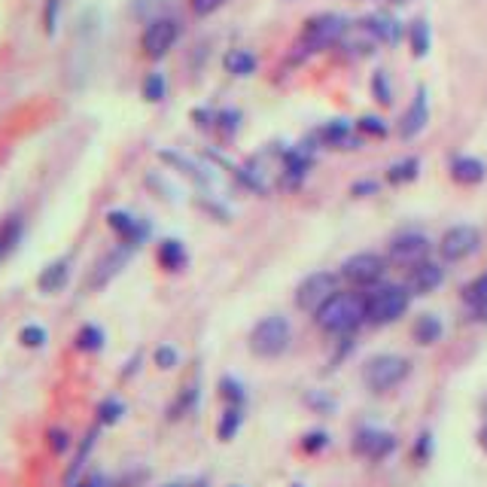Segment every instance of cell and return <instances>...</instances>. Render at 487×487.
<instances>
[{
    "label": "cell",
    "mask_w": 487,
    "mask_h": 487,
    "mask_svg": "<svg viewBox=\"0 0 487 487\" xmlns=\"http://www.w3.org/2000/svg\"><path fill=\"white\" fill-rule=\"evenodd\" d=\"M314 323L326 335L348 338L359 326H366V293L359 290H338L320 311L314 314Z\"/></svg>",
    "instance_id": "obj_1"
},
{
    "label": "cell",
    "mask_w": 487,
    "mask_h": 487,
    "mask_svg": "<svg viewBox=\"0 0 487 487\" xmlns=\"http://www.w3.org/2000/svg\"><path fill=\"white\" fill-rule=\"evenodd\" d=\"M411 290L405 284H378L366 293V323L368 326H393L411 308Z\"/></svg>",
    "instance_id": "obj_2"
},
{
    "label": "cell",
    "mask_w": 487,
    "mask_h": 487,
    "mask_svg": "<svg viewBox=\"0 0 487 487\" xmlns=\"http://www.w3.org/2000/svg\"><path fill=\"white\" fill-rule=\"evenodd\" d=\"M247 344H250V353L260 359L284 357L293 344V323L286 320L284 314H268L265 320H260L253 329H250Z\"/></svg>",
    "instance_id": "obj_3"
},
{
    "label": "cell",
    "mask_w": 487,
    "mask_h": 487,
    "mask_svg": "<svg viewBox=\"0 0 487 487\" xmlns=\"http://www.w3.org/2000/svg\"><path fill=\"white\" fill-rule=\"evenodd\" d=\"M411 375V359L402 353H375L363 366V384L368 393H390Z\"/></svg>",
    "instance_id": "obj_4"
},
{
    "label": "cell",
    "mask_w": 487,
    "mask_h": 487,
    "mask_svg": "<svg viewBox=\"0 0 487 487\" xmlns=\"http://www.w3.org/2000/svg\"><path fill=\"white\" fill-rule=\"evenodd\" d=\"M351 31V21L338 12H323V16H314L305 21L301 28V37H299V49L305 55H314V53H326V49L338 46L344 40V34Z\"/></svg>",
    "instance_id": "obj_5"
},
{
    "label": "cell",
    "mask_w": 487,
    "mask_h": 487,
    "mask_svg": "<svg viewBox=\"0 0 487 487\" xmlns=\"http://www.w3.org/2000/svg\"><path fill=\"white\" fill-rule=\"evenodd\" d=\"M387 256L363 250V253H353L351 260H344L342 265V280H348L353 290H375L378 284H384L387 275Z\"/></svg>",
    "instance_id": "obj_6"
},
{
    "label": "cell",
    "mask_w": 487,
    "mask_h": 487,
    "mask_svg": "<svg viewBox=\"0 0 487 487\" xmlns=\"http://www.w3.org/2000/svg\"><path fill=\"white\" fill-rule=\"evenodd\" d=\"M338 280L342 275H332V271H314L296 286V308L301 314H317L326 301L338 293Z\"/></svg>",
    "instance_id": "obj_7"
},
{
    "label": "cell",
    "mask_w": 487,
    "mask_h": 487,
    "mask_svg": "<svg viewBox=\"0 0 487 487\" xmlns=\"http://www.w3.org/2000/svg\"><path fill=\"white\" fill-rule=\"evenodd\" d=\"M433 256V241L424 232H402L390 241L387 262L400 265V268H415V265L426 262Z\"/></svg>",
    "instance_id": "obj_8"
},
{
    "label": "cell",
    "mask_w": 487,
    "mask_h": 487,
    "mask_svg": "<svg viewBox=\"0 0 487 487\" xmlns=\"http://www.w3.org/2000/svg\"><path fill=\"white\" fill-rule=\"evenodd\" d=\"M478 247H482V232H478L475 226H451L445 235H442L439 241V256L442 262H463L469 260V256L478 253Z\"/></svg>",
    "instance_id": "obj_9"
},
{
    "label": "cell",
    "mask_w": 487,
    "mask_h": 487,
    "mask_svg": "<svg viewBox=\"0 0 487 487\" xmlns=\"http://www.w3.org/2000/svg\"><path fill=\"white\" fill-rule=\"evenodd\" d=\"M177 37H180V25H177V19H168V16L153 19L150 25L144 28V37H140V49H144L146 58L159 62V58H165L174 49Z\"/></svg>",
    "instance_id": "obj_10"
},
{
    "label": "cell",
    "mask_w": 487,
    "mask_h": 487,
    "mask_svg": "<svg viewBox=\"0 0 487 487\" xmlns=\"http://www.w3.org/2000/svg\"><path fill=\"white\" fill-rule=\"evenodd\" d=\"M353 454L366 457V460L372 463H381L387 460L390 454L400 448V442H396V435L390 430H378V426H359L357 435H353Z\"/></svg>",
    "instance_id": "obj_11"
},
{
    "label": "cell",
    "mask_w": 487,
    "mask_h": 487,
    "mask_svg": "<svg viewBox=\"0 0 487 487\" xmlns=\"http://www.w3.org/2000/svg\"><path fill=\"white\" fill-rule=\"evenodd\" d=\"M107 226L113 228V232L120 235V241L125 244V247H131V250H137L140 244L150 238V232H153L146 219H140V217H135V213H128V210H110L107 213Z\"/></svg>",
    "instance_id": "obj_12"
},
{
    "label": "cell",
    "mask_w": 487,
    "mask_h": 487,
    "mask_svg": "<svg viewBox=\"0 0 487 487\" xmlns=\"http://www.w3.org/2000/svg\"><path fill=\"white\" fill-rule=\"evenodd\" d=\"M442 284H445V265L435 260H426V262L415 265V268H409V280H405L411 296H430V293L439 290Z\"/></svg>",
    "instance_id": "obj_13"
},
{
    "label": "cell",
    "mask_w": 487,
    "mask_h": 487,
    "mask_svg": "<svg viewBox=\"0 0 487 487\" xmlns=\"http://www.w3.org/2000/svg\"><path fill=\"white\" fill-rule=\"evenodd\" d=\"M426 122H430V98H426V86H417L415 98H411L409 110H405L400 120V135L405 140L417 137L426 128Z\"/></svg>",
    "instance_id": "obj_14"
},
{
    "label": "cell",
    "mask_w": 487,
    "mask_h": 487,
    "mask_svg": "<svg viewBox=\"0 0 487 487\" xmlns=\"http://www.w3.org/2000/svg\"><path fill=\"white\" fill-rule=\"evenodd\" d=\"M70 265H73L70 256H62V260L49 262L46 268L37 275V290H40L43 296H55V293H62L70 280Z\"/></svg>",
    "instance_id": "obj_15"
},
{
    "label": "cell",
    "mask_w": 487,
    "mask_h": 487,
    "mask_svg": "<svg viewBox=\"0 0 487 487\" xmlns=\"http://www.w3.org/2000/svg\"><path fill=\"white\" fill-rule=\"evenodd\" d=\"M128 256H131V247H116V250H110V253L104 256V260L98 262V268H95V275L92 280H88V290H101V286H107L110 280H113L120 271L125 268V262H128Z\"/></svg>",
    "instance_id": "obj_16"
},
{
    "label": "cell",
    "mask_w": 487,
    "mask_h": 487,
    "mask_svg": "<svg viewBox=\"0 0 487 487\" xmlns=\"http://www.w3.org/2000/svg\"><path fill=\"white\" fill-rule=\"evenodd\" d=\"M320 140L326 146L335 150H359V137H357V125L348 120H332L320 128Z\"/></svg>",
    "instance_id": "obj_17"
},
{
    "label": "cell",
    "mask_w": 487,
    "mask_h": 487,
    "mask_svg": "<svg viewBox=\"0 0 487 487\" xmlns=\"http://www.w3.org/2000/svg\"><path fill=\"white\" fill-rule=\"evenodd\" d=\"M359 25L375 37V43H387V46H393V43L402 40V25L390 16V12H372V16H366Z\"/></svg>",
    "instance_id": "obj_18"
},
{
    "label": "cell",
    "mask_w": 487,
    "mask_h": 487,
    "mask_svg": "<svg viewBox=\"0 0 487 487\" xmlns=\"http://www.w3.org/2000/svg\"><path fill=\"white\" fill-rule=\"evenodd\" d=\"M156 262L161 271H168V275H180V271L189 265V253H186V247H183V241L161 238L156 247Z\"/></svg>",
    "instance_id": "obj_19"
},
{
    "label": "cell",
    "mask_w": 487,
    "mask_h": 487,
    "mask_svg": "<svg viewBox=\"0 0 487 487\" xmlns=\"http://www.w3.org/2000/svg\"><path fill=\"white\" fill-rule=\"evenodd\" d=\"M487 177V165L475 156H457L451 161V180L460 186H478Z\"/></svg>",
    "instance_id": "obj_20"
},
{
    "label": "cell",
    "mask_w": 487,
    "mask_h": 487,
    "mask_svg": "<svg viewBox=\"0 0 487 487\" xmlns=\"http://www.w3.org/2000/svg\"><path fill=\"white\" fill-rule=\"evenodd\" d=\"M442 335H445V323L435 314H420L415 326H411V338H415L417 348H433V344L442 342Z\"/></svg>",
    "instance_id": "obj_21"
},
{
    "label": "cell",
    "mask_w": 487,
    "mask_h": 487,
    "mask_svg": "<svg viewBox=\"0 0 487 487\" xmlns=\"http://www.w3.org/2000/svg\"><path fill=\"white\" fill-rule=\"evenodd\" d=\"M107 344V332L98 326V323H83L73 335V348L79 353H101Z\"/></svg>",
    "instance_id": "obj_22"
},
{
    "label": "cell",
    "mask_w": 487,
    "mask_h": 487,
    "mask_svg": "<svg viewBox=\"0 0 487 487\" xmlns=\"http://www.w3.org/2000/svg\"><path fill=\"white\" fill-rule=\"evenodd\" d=\"M198 400H202L198 384H183L180 393H177V400L168 405V420H180V417L192 415V411L198 409Z\"/></svg>",
    "instance_id": "obj_23"
},
{
    "label": "cell",
    "mask_w": 487,
    "mask_h": 487,
    "mask_svg": "<svg viewBox=\"0 0 487 487\" xmlns=\"http://www.w3.org/2000/svg\"><path fill=\"white\" fill-rule=\"evenodd\" d=\"M21 232H25V223H21V217H6L4 223H0V262H4L6 256H10L12 250L19 247Z\"/></svg>",
    "instance_id": "obj_24"
},
{
    "label": "cell",
    "mask_w": 487,
    "mask_h": 487,
    "mask_svg": "<svg viewBox=\"0 0 487 487\" xmlns=\"http://www.w3.org/2000/svg\"><path fill=\"white\" fill-rule=\"evenodd\" d=\"M223 68L232 77H250L256 70V55L250 49H228L223 58Z\"/></svg>",
    "instance_id": "obj_25"
},
{
    "label": "cell",
    "mask_w": 487,
    "mask_h": 487,
    "mask_svg": "<svg viewBox=\"0 0 487 487\" xmlns=\"http://www.w3.org/2000/svg\"><path fill=\"white\" fill-rule=\"evenodd\" d=\"M409 43H411V53H415V58L430 55V46H433L430 21H426V19H415V21H411V25H409Z\"/></svg>",
    "instance_id": "obj_26"
},
{
    "label": "cell",
    "mask_w": 487,
    "mask_h": 487,
    "mask_svg": "<svg viewBox=\"0 0 487 487\" xmlns=\"http://www.w3.org/2000/svg\"><path fill=\"white\" fill-rule=\"evenodd\" d=\"M244 426V409H235V405H226L223 415L217 420V439L219 442H232L235 435L241 433Z\"/></svg>",
    "instance_id": "obj_27"
},
{
    "label": "cell",
    "mask_w": 487,
    "mask_h": 487,
    "mask_svg": "<svg viewBox=\"0 0 487 487\" xmlns=\"http://www.w3.org/2000/svg\"><path fill=\"white\" fill-rule=\"evenodd\" d=\"M217 393L226 405H235V409H244V405H247V387H244L235 375H223V378H219Z\"/></svg>",
    "instance_id": "obj_28"
},
{
    "label": "cell",
    "mask_w": 487,
    "mask_h": 487,
    "mask_svg": "<svg viewBox=\"0 0 487 487\" xmlns=\"http://www.w3.org/2000/svg\"><path fill=\"white\" fill-rule=\"evenodd\" d=\"M125 402L120 396H107V400L98 402V409H95V424L98 426H116L120 420L125 417Z\"/></svg>",
    "instance_id": "obj_29"
},
{
    "label": "cell",
    "mask_w": 487,
    "mask_h": 487,
    "mask_svg": "<svg viewBox=\"0 0 487 487\" xmlns=\"http://www.w3.org/2000/svg\"><path fill=\"white\" fill-rule=\"evenodd\" d=\"M417 174H420V159L405 156V159L393 161V165L387 168V183H393V186H402V183L417 180Z\"/></svg>",
    "instance_id": "obj_30"
},
{
    "label": "cell",
    "mask_w": 487,
    "mask_h": 487,
    "mask_svg": "<svg viewBox=\"0 0 487 487\" xmlns=\"http://www.w3.org/2000/svg\"><path fill=\"white\" fill-rule=\"evenodd\" d=\"M140 92H144V101H150V104H159V101H165L168 95V79L161 70H153L144 77V86H140Z\"/></svg>",
    "instance_id": "obj_31"
},
{
    "label": "cell",
    "mask_w": 487,
    "mask_h": 487,
    "mask_svg": "<svg viewBox=\"0 0 487 487\" xmlns=\"http://www.w3.org/2000/svg\"><path fill=\"white\" fill-rule=\"evenodd\" d=\"M159 156H161V161H168V165H177V168H180L183 174H186V177H192V180H195V183H202V186H208V183H210V177L204 174L202 168L195 165V161L183 159L180 153H159Z\"/></svg>",
    "instance_id": "obj_32"
},
{
    "label": "cell",
    "mask_w": 487,
    "mask_h": 487,
    "mask_svg": "<svg viewBox=\"0 0 487 487\" xmlns=\"http://www.w3.org/2000/svg\"><path fill=\"white\" fill-rule=\"evenodd\" d=\"M46 342H49V332L43 329L40 323H28V326L19 329V344H21V348L40 351V348H46Z\"/></svg>",
    "instance_id": "obj_33"
},
{
    "label": "cell",
    "mask_w": 487,
    "mask_h": 487,
    "mask_svg": "<svg viewBox=\"0 0 487 487\" xmlns=\"http://www.w3.org/2000/svg\"><path fill=\"white\" fill-rule=\"evenodd\" d=\"M433 454H435V439H433V433H430V430L417 433L415 448H411V460H415V466H426V463L433 460Z\"/></svg>",
    "instance_id": "obj_34"
},
{
    "label": "cell",
    "mask_w": 487,
    "mask_h": 487,
    "mask_svg": "<svg viewBox=\"0 0 487 487\" xmlns=\"http://www.w3.org/2000/svg\"><path fill=\"white\" fill-rule=\"evenodd\" d=\"M329 442H332V435H329L326 430H308L305 435H301L299 448H301V454L314 457V454H323V451H326Z\"/></svg>",
    "instance_id": "obj_35"
},
{
    "label": "cell",
    "mask_w": 487,
    "mask_h": 487,
    "mask_svg": "<svg viewBox=\"0 0 487 487\" xmlns=\"http://www.w3.org/2000/svg\"><path fill=\"white\" fill-rule=\"evenodd\" d=\"M46 448L55 457H64L73 448V435L64 430V426H49V430H46Z\"/></svg>",
    "instance_id": "obj_36"
},
{
    "label": "cell",
    "mask_w": 487,
    "mask_h": 487,
    "mask_svg": "<svg viewBox=\"0 0 487 487\" xmlns=\"http://www.w3.org/2000/svg\"><path fill=\"white\" fill-rule=\"evenodd\" d=\"M372 98L378 101L381 107H390V104H393V86H390L387 70H375V73H372Z\"/></svg>",
    "instance_id": "obj_37"
},
{
    "label": "cell",
    "mask_w": 487,
    "mask_h": 487,
    "mask_svg": "<svg viewBox=\"0 0 487 487\" xmlns=\"http://www.w3.org/2000/svg\"><path fill=\"white\" fill-rule=\"evenodd\" d=\"M482 299H487V271H482L478 277H472L466 286H463V305L472 308Z\"/></svg>",
    "instance_id": "obj_38"
},
{
    "label": "cell",
    "mask_w": 487,
    "mask_h": 487,
    "mask_svg": "<svg viewBox=\"0 0 487 487\" xmlns=\"http://www.w3.org/2000/svg\"><path fill=\"white\" fill-rule=\"evenodd\" d=\"M153 363H156L159 372H171V368L180 366V351H177L174 344H159V348L153 351Z\"/></svg>",
    "instance_id": "obj_39"
},
{
    "label": "cell",
    "mask_w": 487,
    "mask_h": 487,
    "mask_svg": "<svg viewBox=\"0 0 487 487\" xmlns=\"http://www.w3.org/2000/svg\"><path fill=\"white\" fill-rule=\"evenodd\" d=\"M305 405L314 411V415H332V411H335V400L323 393V390H308V393H305Z\"/></svg>",
    "instance_id": "obj_40"
},
{
    "label": "cell",
    "mask_w": 487,
    "mask_h": 487,
    "mask_svg": "<svg viewBox=\"0 0 487 487\" xmlns=\"http://www.w3.org/2000/svg\"><path fill=\"white\" fill-rule=\"evenodd\" d=\"M58 19H62V0H43V31L53 37L58 31Z\"/></svg>",
    "instance_id": "obj_41"
},
{
    "label": "cell",
    "mask_w": 487,
    "mask_h": 487,
    "mask_svg": "<svg viewBox=\"0 0 487 487\" xmlns=\"http://www.w3.org/2000/svg\"><path fill=\"white\" fill-rule=\"evenodd\" d=\"M357 131L359 135H368V137H387V122L381 116H359L357 120Z\"/></svg>",
    "instance_id": "obj_42"
},
{
    "label": "cell",
    "mask_w": 487,
    "mask_h": 487,
    "mask_svg": "<svg viewBox=\"0 0 487 487\" xmlns=\"http://www.w3.org/2000/svg\"><path fill=\"white\" fill-rule=\"evenodd\" d=\"M238 120H241V113L223 110V113H217V125H213V128H223L226 135H232V131H238Z\"/></svg>",
    "instance_id": "obj_43"
},
{
    "label": "cell",
    "mask_w": 487,
    "mask_h": 487,
    "mask_svg": "<svg viewBox=\"0 0 487 487\" xmlns=\"http://www.w3.org/2000/svg\"><path fill=\"white\" fill-rule=\"evenodd\" d=\"M223 4H226V0H189V6H192L195 16H210V12H217Z\"/></svg>",
    "instance_id": "obj_44"
},
{
    "label": "cell",
    "mask_w": 487,
    "mask_h": 487,
    "mask_svg": "<svg viewBox=\"0 0 487 487\" xmlns=\"http://www.w3.org/2000/svg\"><path fill=\"white\" fill-rule=\"evenodd\" d=\"M70 487H110V484H107L104 475H98V472H88V475H79Z\"/></svg>",
    "instance_id": "obj_45"
},
{
    "label": "cell",
    "mask_w": 487,
    "mask_h": 487,
    "mask_svg": "<svg viewBox=\"0 0 487 487\" xmlns=\"http://www.w3.org/2000/svg\"><path fill=\"white\" fill-rule=\"evenodd\" d=\"M351 192H353V195H357V198L375 195V192H378V183H375V180H359V183H353Z\"/></svg>",
    "instance_id": "obj_46"
},
{
    "label": "cell",
    "mask_w": 487,
    "mask_h": 487,
    "mask_svg": "<svg viewBox=\"0 0 487 487\" xmlns=\"http://www.w3.org/2000/svg\"><path fill=\"white\" fill-rule=\"evenodd\" d=\"M469 320L472 323H482V326H487V299H482L478 305L469 308Z\"/></svg>",
    "instance_id": "obj_47"
},
{
    "label": "cell",
    "mask_w": 487,
    "mask_h": 487,
    "mask_svg": "<svg viewBox=\"0 0 487 487\" xmlns=\"http://www.w3.org/2000/svg\"><path fill=\"white\" fill-rule=\"evenodd\" d=\"M475 439H478V448H482V451L487 454V420H484V424H482V430H478V435H475Z\"/></svg>",
    "instance_id": "obj_48"
},
{
    "label": "cell",
    "mask_w": 487,
    "mask_h": 487,
    "mask_svg": "<svg viewBox=\"0 0 487 487\" xmlns=\"http://www.w3.org/2000/svg\"><path fill=\"white\" fill-rule=\"evenodd\" d=\"M137 368H140V353H137V357H131V363H128V368L122 372V378H131V375H135Z\"/></svg>",
    "instance_id": "obj_49"
},
{
    "label": "cell",
    "mask_w": 487,
    "mask_h": 487,
    "mask_svg": "<svg viewBox=\"0 0 487 487\" xmlns=\"http://www.w3.org/2000/svg\"><path fill=\"white\" fill-rule=\"evenodd\" d=\"M159 487H186V484H180V482H168V484H159Z\"/></svg>",
    "instance_id": "obj_50"
},
{
    "label": "cell",
    "mask_w": 487,
    "mask_h": 487,
    "mask_svg": "<svg viewBox=\"0 0 487 487\" xmlns=\"http://www.w3.org/2000/svg\"><path fill=\"white\" fill-rule=\"evenodd\" d=\"M482 415H484V420H487V400L482 402Z\"/></svg>",
    "instance_id": "obj_51"
},
{
    "label": "cell",
    "mask_w": 487,
    "mask_h": 487,
    "mask_svg": "<svg viewBox=\"0 0 487 487\" xmlns=\"http://www.w3.org/2000/svg\"><path fill=\"white\" fill-rule=\"evenodd\" d=\"M390 4H405V0H390Z\"/></svg>",
    "instance_id": "obj_52"
},
{
    "label": "cell",
    "mask_w": 487,
    "mask_h": 487,
    "mask_svg": "<svg viewBox=\"0 0 487 487\" xmlns=\"http://www.w3.org/2000/svg\"><path fill=\"white\" fill-rule=\"evenodd\" d=\"M293 487H305V484H293Z\"/></svg>",
    "instance_id": "obj_53"
},
{
    "label": "cell",
    "mask_w": 487,
    "mask_h": 487,
    "mask_svg": "<svg viewBox=\"0 0 487 487\" xmlns=\"http://www.w3.org/2000/svg\"><path fill=\"white\" fill-rule=\"evenodd\" d=\"M232 487H244V484H232Z\"/></svg>",
    "instance_id": "obj_54"
}]
</instances>
